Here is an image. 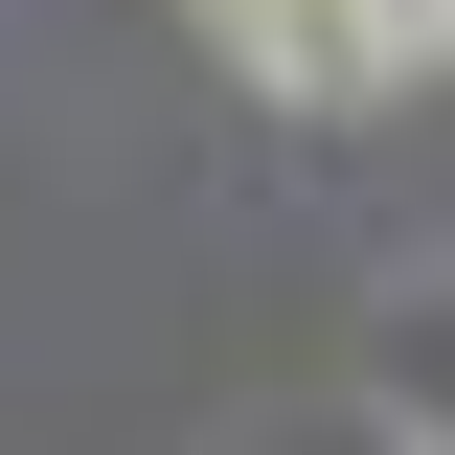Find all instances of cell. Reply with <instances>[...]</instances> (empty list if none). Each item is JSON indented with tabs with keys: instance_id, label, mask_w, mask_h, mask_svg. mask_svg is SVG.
Wrapping results in <instances>:
<instances>
[{
	"instance_id": "6da1fadb",
	"label": "cell",
	"mask_w": 455,
	"mask_h": 455,
	"mask_svg": "<svg viewBox=\"0 0 455 455\" xmlns=\"http://www.w3.org/2000/svg\"><path fill=\"white\" fill-rule=\"evenodd\" d=\"M205 46L274 114H387L410 92V0H205Z\"/></svg>"
},
{
	"instance_id": "7a4b0ae2",
	"label": "cell",
	"mask_w": 455,
	"mask_h": 455,
	"mask_svg": "<svg viewBox=\"0 0 455 455\" xmlns=\"http://www.w3.org/2000/svg\"><path fill=\"white\" fill-rule=\"evenodd\" d=\"M433 46H455V0H410V68H433Z\"/></svg>"
}]
</instances>
